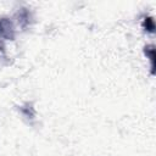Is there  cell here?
Masks as SVG:
<instances>
[{
	"label": "cell",
	"instance_id": "6da1fadb",
	"mask_svg": "<svg viewBox=\"0 0 156 156\" xmlns=\"http://www.w3.org/2000/svg\"><path fill=\"white\" fill-rule=\"evenodd\" d=\"M16 37V29L13 22L9 17L0 18V41L4 43L5 40H13Z\"/></svg>",
	"mask_w": 156,
	"mask_h": 156
},
{
	"label": "cell",
	"instance_id": "7a4b0ae2",
	"mask_svg": "<svg viewBox=\"0 0 156 156\" xmlns=\"http://www.w3.org/2000/svg\"><path fill=\"white\" fill-rule=\"evenodd\" d=\"M16 20L18 26H21L22 28H26L32 22V12L26 7H21L16 12Z\"/></svg>",
	"mask_w": 156,
	"mask_h": 156
},
{
	"label": "cell",
	"instance_id": "3957f363",
	"mask_svg": "<svg viewBox=\"0 0 156 156\" xmlns=\"http://www.w3.org/2000/svg\"><path fill=\"white\" fill-rule=\"evenodd\" d=\"M144 54L150 60V63H151V73L155 74V45L150 44V45L144 46Z\"/></svg>",
	"mask_w": 156,
	"mask_h": 156
},
{
	"label": "cell",
	"instance_id": "277c9868",
	"mask_svg": "<svg viewBox=\"0 0 156 156\" xmlns=\"http://www.w3.org/2000/svg\"><path fill=\"white\" fill-rule=\"evenodd\" d=\"M143 28L149 33H154L155 32V21H154V18L151 16H147V17L143 18Z\"/></svg>",
	"mask_w": 156,
	"mask_h": 156
}]
</instances>
